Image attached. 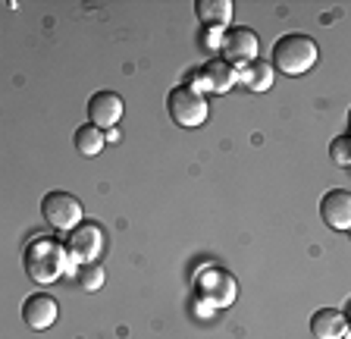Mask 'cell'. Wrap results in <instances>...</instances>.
<instances>
[{
    "label": "cell",
    "mask_w": 351,
    "mask_h": 339,
    "mask_svg": "<svg viewBox=\"0 0 351 339\" xmlns=\"http://www.w3.org/2000/svg\"><path fill=\"white\" fill-rule=\"evenodd\" d=\"M320 217L329 229L348 233L351 229V192H345V189H329L320 198Z\"/></svg>",
    "instance_id": "10"
},
{
    "label": "cell",
    "mask_w": 351,
    "mask_h": 339,
    "mask_svg": "<svg viewBox=\"0 0 351 339\" xmlns=\"http://www.w3.org/2000/svg\"><path fill=\"white\" fill-rule=\"evenodd\" d=\"M329 157L336 167H351V135H339L329 141Z\"/></svg>",
    "instance_id": "17"
},
{
    "label": "cell",
    "mask_w": 351,
    "mask_h": 339,
    "mask_svg": "<svg viewBox=\"0 0 351 339\" xmlns=\"http://www.w3.org/2000/svg\"><path fill=\"white\" fill-rule=\"evenodd\" d=\"M219 51H223V60H226V63H232L235 69H241V67H248V63L257 60L261 38H257V32L248 29V25H229V29L223 32Z\"/></svg>",
    "instance_id": "6"
},
{
    "label": "cell",
    "mask_w": 351,
    "mask_h": 339,
    "mask_svg": "<svg viewBox=\"0 0 351 339\" xmlns=\"http://www.w3.org/2000/svg\"><path fill=\"white\" fill-rule=\"evenodd\" d=\"M75 283H79V289H85V292H97V289H104V283H107V270H104L97 261L79 264V270H75Z\"/></svg>",
    "instance_id": "16"
},
{
    "label": "cell",
    "mask_w": 351,
    "mask_h": 339,
    "mask_svg": "<svg viewBox=\"0 0 351 339\" xmlns=\"http://www.w3.org/2000/svg\"><path fill=\"white\" fill-rule=\"evenodd\" d=\"M273 75H276V69H273L270 60H254V63H248V67L239 69V82L248 91H270L273 89Z\"/></svg>",
    "instance_id": "13"
},
{
    "label": "cell",
    "mask_w": 351,
    "mask_h": 339,
    "mask_svg": "<svg viewBox=\"0 0 351 339\" xmlns=\"http://www.w3.org/2000/svg\"><path fill=\"white\" fill-rule=\"evenodd\" d=\"M311 333L314 339H342L348 333V320H345V311L339 308H320L311 314Z\"/></svg>",
    "instance_id": "12"
},
{
    "label": "cell",
    "mask_w": 351,
    "mask_h": 339,
    "mask_svg": "<svg viewBox=\"0 0 351 339\" xmlns=\"http://www.w3.org/2000/svg\"><path fill=\"white\" fill-rule=\"evenodd\" d=\"M195 13L207 29H223L232 19V0H195Z\"/></svg>",
    "instance_id": "14"
},
{
    "label": "cell",
    "mask_w": 351,
    "mask_h": 339,
    "mask_svg": "<svg viewBox=\"0 0 351 339\" xmlns=\"http://www.w3.org/2000/svg\"><path fill=\"white\" fill-rule=\"evenodd\" d=\"M317 57H320V51H317L314 38L304 35V32H289V35L273 41L270 63L273 69L285 75H304L307 69H314Z\"/></svg>",
    "instance_id": "2"
},
{
    "label": "cell",
    "mask_w": 351,
    "mask_h": 339,
    "mask_svg": "<svg viewBox=\"0 0 351 339\" xmlns=\"http://www.w3.org/2000/svg\"><path fill=\"white\" fill-rule=\"evenodd\" d=\"M123 119V97L117 91H95L88 97V123L97 129H113Z\"/></svg>",
    "instance_id": "8"
},
{
    "label": "cell",
    "mask_w": 351,
    "mask_h": 339,
    "mask_svg": "<svg viewBox=\"0 0 351 339\" xmlns=\"http://www.w3.org/2000/svg\"><path fill=\"white\" fill-rule=\"evenodd\" d=\"M167 113L176 126H185V129H195L207 119L210 107H207L204 95L191 85H176L173 91L167 95Z\"/></svg>",
    "instance_id": "4"
},
{
    "label": "cell",
    "mask_w": 351,
    "mask_h": 339,
    "mask_svg": "<svg viewBox=\"0 0 351 339\" xmlns=\"http://www.w3.org/2000/svg\"><path fill=\"white\" fill-rule=\"evenodd\" d=\"M22 264H25V273L35 283H53L63 277L66 264H69V251L57 239L35 236L22 251Z\"/></svg>",
    "instance_id": "1"
},
{
    "label": "cell",
    "mask_w": 351,
    "mask_h": 339,
    "mask_svg": "<svg viewBox=\"0 0 351 339\" xmlns=\"http://www.w3.org/2000/svg\"><path fill=\"white\" fill-rule=\"evenodd\" d=\"M104 141H107L104 129H97V126H91V123L79 126L75 135H73V145H75V151H79L82 157H97L104 151Z\"/></svg>",
    "instance_id": "15"
},
{
    "label": "cell",
    "mask_w": 351,
    "mask_h": 339,
    "mask_svg": "<svg viewBox=\"0 0 351 339\" xmlns=\"http://www.w3.org/2000/svg\"><path fill=\"white\" fill-rule=\"evenodd\" d=\"M57 317H60V305H57V299L47 292H35L22 302V320H25L32 330H47V327H53Z\"/></svg>",
    "instance_id": "11"
},
{
    "label": "cell",
    "mask_w": 351,
    "mask_h": 339,
    "mask_svg": "<svg viewBox=\"0 0 351 339\" xmlns=\"http://www.w3.org/2000/svg\"><path fill=\"white\" fill-rule=\"evenodd\" d=\"M345 320H348V330H351V299H348V305H345Z\"/></svg>",
    "instance_id": "18"
},
{
    "label": "cell",
    "mask_w": 351,
    "mask_h": 339,
    "mask_svg": "<svg viewBox=\"0 0 351 339\" xmlns=\"http://www.w3.org/2000/svg\"><path fill=\"white\" fill-rule=\"evenodd\" d=\"M342 339H351V330H348V333H345V336H342Z\"/></svg>",
    "instance_id": "20"
},
{
    "label": "cell",
    "mask_w": 351,
    "mask_h": 339,
    "mask_svg": "<svg viewBox=\"0 0 351 339\" xmlns=\"http://www.w3.org/2000/svg\"><path fill=\"white\" fill-rule=\"evenodd\" d=\"M348 129H351V110H348ZM351 135V132H348Z\"/></svg>",
    "instance_id": "19"
},
{
    "label": "cell",
    "mask_w": 351,
    "mask_h": 339,
    "mask_svg": "<svg viewBox=\"0 0 351 339\" xmlns=\"http://www.w3.org/2000/svg\"><path fill=\"white\" fill-rule=\"evenodd\" d=\"M197 299L204 302V308H229L239 295V283L229 270L223 267H204L195 280Z\"/></svg>",
    "instance_id": "3"
},
{
    "label": "cell",
    "mask_w": 351,
    "mask_h": 339,
    "mask_svg": "<svg viewBox=\"0 0 351 339\" xmlns=\"http://www.w3.org/2000/svg\"><path fill=\"white\" fill-rule=\"evenodd\" d=\"M104 248V229L97 223H88L82 220L79 226L69 233L66 239V251H69V261L75 264H88V261H95Z\"/></svg>",
    "instance_id": "7"
},
{
    "label": "cell",
    "mask_w": 351,
    "mask_h": 339,
    "mask_svg": "<svg viewBox=\"0 0 351 339\" xmlns=\"http://www.w3.org/2000/svg\"><path fill=\"white\" fill-rule=\"evenodd\" d=\"M191 79H195L201 89L217 91V95H226L235 82H239V69H235L232 63H226L223 57H217V60H207L204 67L197 69Z\"/></svg>",
    "instance_id": "9"
},
{
    "label": "cell",
    "mask_w": 351,
    "mask_h": 339,
    "mask_svg": "<svg viewBox=\"0 0 351 339\" xmlns=\"http://www.w3.org/2000/svg\"><path fill=\"white\" fill-rule=\"evenodd\" d=\"M82 201L75 195L63 192V189H53L41 198V217L47 226L53 229H63V233H73L75 226L82 223Z\"/></svg>",
    "instance_id": "5"
}]
</instances>
